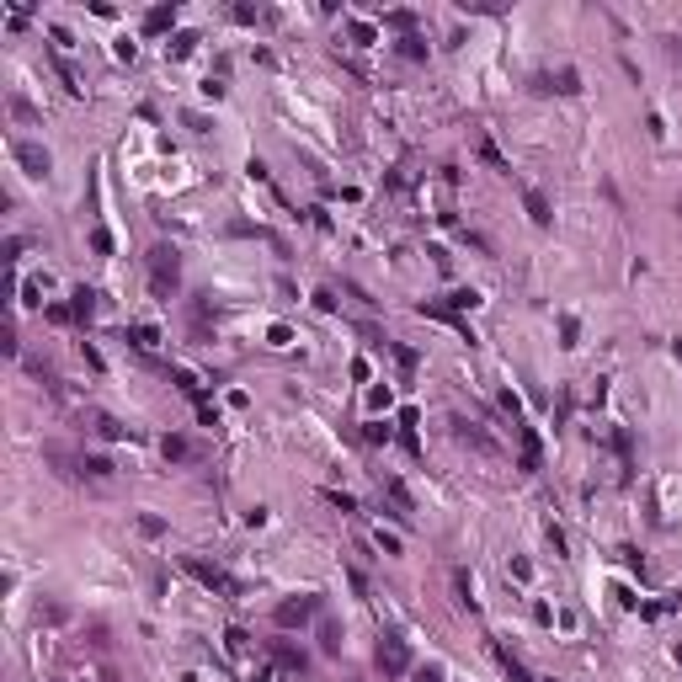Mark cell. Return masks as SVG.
I'll return each instance as SVG.
<instances>
[{"instance_id": "6da1fadb", "label": "cell", "mask_w": 682, "mask_h": 682, "mask_svg": "<svg viewBox=\"0 0 682 682\" xmlns=\"http://www.w3.org/2000/svg\"><path fill=\"white\" fill-rule=\"evenodd\" d=\"M181 565H187V576H192V581H203L208 592H219V597H240V581H235L229 570H219V565L198 560V555H187Z\"/></svg>"}, {"instance_id": "7a4b0ae2", "label": "cell", "mask_w": 682, "mask_h": 682, "mask_svg": "<svg viewBox=\"0 0 682 682\" xmlns=\"http://www.w3.org/2000/svg\"><path fill=\"white\" fill-rule=\"evenodd\" d=\"M176 278H181V261H176V251H171V245H155V251H149V288H155V293H171V288H176Z\"/></svg>"}, {"instance_id": "3957f363", "label": "cell", "mask_w": 682, "mask_h": 682, "mask_svg": "<svg viewBox=\"0 0 682 682\" xmlns=\"http://www.w3.org/2000/svg\"><path fill=\"white\" fill-rule=\"evenodd\" d=\"M11 149H17V161L27 165V176H48V165H54V161H48V149H43V144H32V139H17Z\"/></svg>"}, {"instance_id": "277c9868", "label": "cell", "mask_w": 682, "mask_h": 682, "mask_svg": "<svg viewBox=\"0 0 682 682\" xmlns=\"http://www.w3.org/2000/svg\"><path fill=\"white\" fill-rule=\"evenodd\" d=\"M517 426V442H522V475H539V464H544V448H539V437H533V426L528 422H512Z\"/></svg>"}, {"instance_id": "5b68a950", "label": "cell", "mask_w": 682, "mask_h": 682, "mask_svg": "<svg viewBox=\"0 0 682 682\" xmlns=\"http://www.w3.org/2000/svg\"><path fill=\"white\" fill-rule=\"evenodd\" d=\"M379 666L389 672V677H400L405 666H411V656H405V640H400V634H384V645H379Z\"/></svg>"}, {"instance_id": "8992f818", "label": "cell", "mask_w": 682, "mask_h": 682, "mask_svg": "<svg viewBox=\"0 0 682 682\" xmlns=\"http://www.w3.org/2000/svg\"><path fill=\"white\" fill-rule=\"evenodd\" d=\"M315 619V597H293V602H278V623L293 629V623H309Z\"/></svg>"}, {"instance_id": "52a82bcc", "label": "cell", "mask_w": 682, "mask_h": 682, "mask_svg": "<svg viewBox=\"0 0 682 682\" xmlns=\"http://www.w3.org/2000/svg\"><path fill=\"white\" fill-rule=\"evenodd\" d=\"M161 453H165L171 464H192V459H198V448H192L187 437H176V432H171V437L161 442Z\"/></svg>"}, {"instance_id": "ba28073f", "label": "cell", "mask_w": 682, "mask_h": 682, "mask_svg": "<svg viewBox=\"0 0 682 682\" xmlns=\"http://www.w3.org/2000/svg\"><path fill=\"white\" fill-rule=\"evenodd\" d=\"M453 437H464V442H469V448H480V453H496V442L485 437V432H475V426H469V422H459V416H453Z\"/></svg>"}, {"instance_id": "9c48e42d", "label": "cell", "mask_w": 682, "mask_h": 682, "mask_svg": "<svg viewBox=\"0 0 682 682\" xmlns=\"http://www.w3.org/2000/svg\"><path fill=\"white\" fill-rule=\"evenodd\" d=\"M384 490H389V502L400 506V517H411V512H416V502H411V490H405V485L395 480V475H384Z\"/></svg>"}, {"instance_id": "30bf717a", "label": "cell", "mask_w": 682, "mask_h": 682, "mask_svg": "<svg viewBox=\"0 0 682 682\" xmlns=\"http://www.w3.org/2000/svg\"><path fill=\"white\" fill-rule=\"evenodd\" d=\"M224 650H229L235 661H245V656H251V634H245V629H224Z\"/></svg>"}, {"instance_id": "8fae6325", "label": "cell", "mask_w": 682, "mask_h": 682, "mask_svg": "<svg viewBox=\"0 0 682 682\" xmlns=\"http://www.w3.org/2000/svg\"><path fill=\"white\" fill-rule=\"evenodd\" d=\"M272 656H278V661L288 666V672H304V650H293L288 640H272Z\"/></svg>"}, {"instance_id": "7c38bea8", "label": "cell", "mask_w": 682, "mask_h": 682, "mask_svg": "<svg viewBox=\"0 0 682 682\" xmlns=\"http://www.w3.org/2000/svg\"><path fill=\"white\" fill-rule=\"evenodd\" d=\"M70 315H75V320H91V309H96V293H91V288H75V293H70Z\"/></svg>"}, {"instance_id": "4fadbf2b", "label": "cell", "mask_w": 682, "mask_h": 682, "mask_svg": "<svg viewBox=\"0 0 682 682\" xmlns=\"http://www.w3.org/2000/svg\"><path fill=\"white\" fill-rule=\"evenodd\" d=\"M544 91H565V96H576L581 85H576V70H560L555 81H544Z\"/></svg>"}, {"instance_id": "5bb4252c", "label": "cell", "mask_w": 682, "mask_h": 682, "mask_svg": "<svg viewBox=\"0 0 682 682\" xmlns=\"http://www.w3.org/2000/svg\"><path fill=\"white\" fill-rule=\"evenodd\" d=\"M96 432H101V437H128V442H134V426L112 422V416H96Z\"/></svg>"}, {"instance_id": "9a60e30c", "label": "cell", "mask_w": 682, "mask_h": 682, "mask_svg": "<svg viewBox=\"0 0 682 682\" xmlns=\"http://www.w3.org/2000/svg\"><path fill=\"white\" fill-rule=\"evenodd\" d=\"M171 21H176V11H165V6H155V11L144 17V27H149V32H165Z\"/></svg>"}, {"instance_id": "2e32d148", "label": "cell", "mask_w": 682, "mask_h": 682, "mask_svg": "<svg viewBox=\"0 0 682 682\" xmlns=\"http://www.w3.org/2000/svg\"><path fill=\"white\" fill-rule=\"evenodd\" d=\"M134 341H139L144 352H155V347H161V331H155V325H134Z\"/></svg>"}, {"instance_id": "e0dca14e", "label": "cell", "mask_w": 682, "mask_h": 682, "mask_svg": "<svg viewBox=\"0 0 682 682\" xmlns=\"http://www.w3.org/2000/svg\"><path fill=\"white\" fill-rule=\"evenodd\" d=\"M528 214H533V224H549V203H544V192H528Z\"/></svg>"}, {"instance_id": "ac0fdd59", "label": "cell", "mask_w": 682, "mask_h": 682, "mask_svg": "<svg viewBox=\"0 0 682 682\" xmlns=\"http://www.w3.org/2000/svg\"><path fill=\"white\" fill-rule=\"evenodd\" d=\"M453 592H459L464 608H475V586H469V576H464V570H453Z\"/></svg>"}, {"instance_id": "d6986e66", "label": "cell", "mask_w": 682, "mask_h": 682, "mask_svg": "<svg viewBox=\"0 0 682 682\" xmlns=\"http://www.w3.org/2000/svg\"><path fill=\"white\" fill-rule=\"evenodd\" d=\"M475 304H480V293H475V288H459V293L448 299V309H475Z\"/></svg>"}, {"instance_id": "ffe728a7", "label": "cell", "mask_w": 682, "mask_h": 682, "mask_svg": "<svg viewBox=\"0 0 682 682\" xmlns=\"http://www.w3.org/2000/svg\"><path fill=\"white\" fill-rule=\"evenodd\" d=\"M192 43H198L192 32H181V38H171V54H176V59H187V54H192Z\"/></svg>"}, {"instance_id": "44dd1931", "label": "cell", "mask_w": 682, "mask_h": 682, "mask_svg": "<svg viewBox=\"0 0 682 682\" xmlns=\"http://www.w3.org/2000/svg\"><path fill=\"white\" fill-rule=\"evenodd\" d=\"M480 155H485V161H490V165H496V171H512V165H506L502 155H496V144H490V139H480Z\"/></svg>"}, {"instance_id": "7402d4cb", "label": "cell", "mask_w": 682, "mask_h": 682, "mask_svg": "<svg viewBox=\"0 0 682 682\" xmlns=\"http://www.w3.org/2000/svg\"><path fill=\"white\" fill-rule=\"evenodd\" d=\"M400 54H405V59H422L426 48H422V38H400Z\"/></svg>"}, {"instance_id": "603a6c76", "label": "cell", "mask_w": 682, "mask_h": 682, "mask_svg": "<svg viewBox=\"0 0 682 682\" xmlns=\"http://www.w3.org/2000/svg\"><path fill=\"white\" fill-rule=\"evenodd\" d=\"M373 539H379V549H384V555H400V539H395V533H384V528H379Z\"/></svg>"}, {"instance_id": "cb8c5ba5", "label": "cell", "mask_w": 682, "mask_h": 682, "mask_svg": "<svg viewBox=\"0 0 682 682\" xmlns=\"http://www.w3.org/2000/svg\"><path fill=\"white\" fill-rule=\"evenodd\" d=\"M139 533H149V539H161V533H165V522H161V517H139Z\"/></svg>"}, {"instance_id": "d4e9b609", "label": "cell", "mask_w": 682, "mask_h": 682, "mask_svg": "<svg viewBox=\"0 0 682 682\" xmlns=\"http://www.w3.org/2000/svg\"><path fill=\"white\" fill-rule=\"evenodd\" d=\"M502 666H506V682H528V672H522V666L512 661V656H502Z\"/></svg>"}, {"instance_id": "484cf974", "label": "cell", "mask_w": 682, "mask_h": 682, "mask_svg": "<svg viewBox=\"0 0 682 682\" xmlns=\"http://www.w3.org/2000/svg\"><path fill=\"white\" fill-rule=\"evenodd\" d=\"M352 38H358L362 48H368V43H373V27H368V21H352Z\"/></svg>"}, {"instance_id": "4316f807", "label": "cell", "mask_w": 682, "mask_h": 682, "mask_svg": "<svg viewBox=\"0 0 682 682\" xmlns=\"http://www.w3.org/2000/svg\"><path fill=\"white\" fill-rule=\"evenodd\" d=\"M437 677H442L437 666H422V672H416V682H437Z\"/></svg>"}]
</instances>
